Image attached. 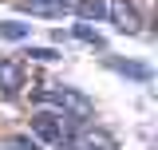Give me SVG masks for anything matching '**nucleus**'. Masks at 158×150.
<instances>
[{
    "label": "nucleus",
    "instance_id": "obj_1",
    "mask_svg": "<svg viewBox=\"0 0 158 150\" xmlns=\"http://www.w3.org/2000/svg\"><path fill=\"white\" fill-rule=\"evenodd\" d=\"M71 119H75V115L40 111V115H32V134H36L44 146H59L63 138H71Z\"/></svg>",
    "mask_w": 158,
    "mask_h": 150
},
{
    "label": "nucleus",
    "instance_id": "obj_8",
    "mask_svg": "<svg viewBox=\"0 0 158 150\" xmlns=\"http://www.w3.org/2000/svg\"><path fill=\"white\" fill-rule=\"evenodd\" d=\"M103 12H107L103 0H79V16H83V20H99Z\"/></svg>",
    "mask_w": 158,
    "mask_h": 150
},
{
    "label": "nucleus",
    "instance_id": "obj_2",
    "mask_svg": "<svg viewBox=\"0 0 158 150\" xmlns=\"http://www.w3.org/2000/svg\"><path fill=\"white\" fill-rule=\"evenodd\" d=\"M36 99H40V103H56L63 115H75V119L91 115V103H87L79 91H71V87H40Z\"/></svg>",
    "mask_w": 158,
    "mask_h": 150
},
{
    "label": "nucleus",
    "instance_id": "obj_7",
    "mask_svg": "<svg viewBox=\"0 0 158 150\" xmlns=\"http://www.w3.org/2000/svg\"><path fill=\"white\" fill-rule=\"evenodd\" d=\"M75 146H79V150H111V138L87 131V134H79V138H75Z\"/></svg>",
    "mask_w": 158,
    "mask_h": 150
},
{
    "label": "nucleus",
    "instance_id": "obj_4",
    "mask_svg": "<svg viewBox=\"0 0 158 150\" xmlns=\"http://www.w3.org/2000/svg\"><path fill=\"white\" fill-rule=\"evenodd\" d=\"M20 87H24V67L12 63V59H4L0 63V95L12 99V95H20Z\"/></svg>",
    "mask_w": 158,
    "mask_h": 150
},
{
    "label": "nucleus",
    "instance_id": "obj_3",
    "mask_svg": "<svg viewBox=\"0 0 158 150\" xmlns=\"http://www.w3.org/2000/svg\"><path fill=\"white\" fill-rule=\"evenodd\" d=\"M107 16H111V24H115L118 32H127V36H135L138 28H142V20H138L131 0H107Z\"/></svg>",
    "mask_w": 158,
    "mask_h": 150
},
{
    "label": "nucleus",
    "instance_id": "obj_9",
    "mask_svg": "<svg viewBox=\"0 0 158 150\" xmlns=\"http://www.w3.org/2000/svg\"><path fill=\"white\" fill-rule=\"evenodd\" d=\"M75 36L83 40V44H95V48H103V40H99L95 28H87V24H75Z\"/></svg>",
    "mask_w": 158,
    "mask_h": 150
},
{
    "label": "nucleus",
    "instance_id": "obj_11",
    "mask_svg": "<svg viewBox=\"0 0 158 150\" xmlns=\"http://www.w3.org/2000/svg\"><path fill=\"white\" fill-rule=\"evenodd\" d=\"M28 56H32V59H59L56 52H52V48H32V52H28Z\"/></svg>",
    "mask_w": 158,
    "mask_h": 150
},
{
    "label": "nucleus",
    "instance_id": "obj_10",
    "mask_svg": "<svg viewBox=\"0 0 158 150\" xmlns=\"http://www.w3.org/2000/svg\"><path fill=\"white\" fill-rule=\"evenodd\" d=\"M4 146H8V150H40L36 142H32V138H8Z\"/></svg>",
    "mask_w": 158,
    "mask_h": 150
},
{
    "label": "nucleus",
    "instance_id": "obj_5",
    "mask_svg": "<svg viewBox=\"0 0 158 150\" xmlns=\"http://www.w3.org/2000/svg\"><path fill=\"white\" fill-rule=\"evenodd\" d=\"M20 8L32 12V16H63V12H67L63 0H20Z\"/></svg>",
    "mask_w": 158,
    "mask_h": 150
},
{
    "label": "nucleus",
    "instance_id": "obj_6",
    "mask_svg": "<svg viewBox=\"0 0 158 150\" xmlns=\"http://www.w3.org/2000/svg\"><path fill=\"white\" fill-rule=\"evenodd\" d=\"M28 36H32V24H20V20L0 24V40H28Z\"/></svg>",
    "mask_w": 158,
    "mask_h": 150
}]
</instances>
